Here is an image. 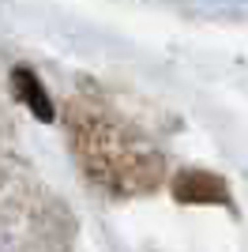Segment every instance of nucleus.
Instances as JSON below:
<instances>
[{"instance_id": "1", "label": "nucleus", "mask_w": 248, "mask_h": 252, "mask_svg": "<svg viewBox=\"0 0 248 252\" xmlns=\"http://www.w3.org/2000/svg\"><path fill=\"white\" fill-rule=\"evenodd\" d=\"M173 196L181 203H203V200H211V203H229V192H226V185L218 177H211V173H181L177 177V185H173Z\"/></svg>"}, {"instance_id": "2", "label": "nucleus", "mask_w": 248, "mask_h": 252, "mask_svg": "<svg viewBox=\"0 0 248 252\" xmlns=\"http://www.w3.org/2000/svg\"><path fill=\"white\" fill-rule=\"evenodd\" d=\"M11 83H15V94L27 102V109H31L38 121H53V102L45 98V91H41L38 75L27 72V68H15L11 72Z\"/></svg>"}]
</instances>
